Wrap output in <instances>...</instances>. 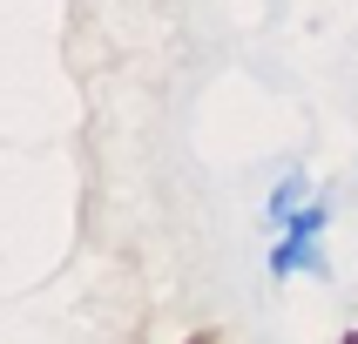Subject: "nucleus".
Masks as SVG:
<instances>
[{"label": "nucleus", "mask_w": 358, "mask_h": 344, "mask_svg": "<svg viewBox=\"0 0 358 344\" xmlns=\"http://www.w3.org/2000/svg\"><path fill=\"white\" fill-rule=\"evenodd\" d=\"M324 202H304L298 216L278 230V250H271V277H291V270H311V277H324V250H318V237H324Z\"/></svg>", "instance_id": "1"}, {"label": "nucleus", "mask_w": 358, "mask_h": 344, "mask_svg": "<svg viewBox=\"0 0 358 344\" xmlns=\"http://www.w3.org/2000/svg\"><path fill=\"white\" fill-rule=\"evenodd\" d=\"M304 189H311V182H304V169H291V176L278 182V196L264 202V223H271V230H284V223L304 209Z\"/></svg>", "instance_id": "2"}, {"label": "nucleus", "mask_w": 358, "mask_h": 344, "mask_svg": "<svg viewBox=\"0 0 358 344\" xmlns=\"http://www.w3.org/2000/svg\"><path fill=\"white\" fill-rule=\"evenodd\" d=\"M182 344H223V331H196V338H182Z\"/></svg>", "instance_id": "3"}, {"label": "nucleus", "mask_w": 358, "mask_h": 344, "mask_svg": "<svg viewBox=\"0 0 358 344\" xmlns=\"http://www.w3.org/2000/svg\"><path fill=\"white\" fill-rule=\"evenodd\" d=\"M338 344H358V331H345V338H338Z\"/></svg>", "instance_id": "4"}]
</instances>
